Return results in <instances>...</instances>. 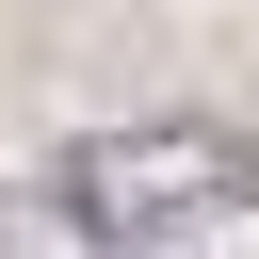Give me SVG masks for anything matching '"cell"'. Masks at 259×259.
<instances>
[{
	"label": "cell",
	"instance_id": "cell-1",
	"mask_svg": "<svg viewBox=\"0 0 259 259\" xmlns=\"http://www.w3.org/2000/svg\"><path fill=\"white\" fill-rule=\"evenodd\" d=\"M227 194H243V146H227V130H130V146L81 162V210H97V227H194V210H227Z\"/></svg>",
	"mask_w": 259,
	"mask_h": 259
}]
</instances>
